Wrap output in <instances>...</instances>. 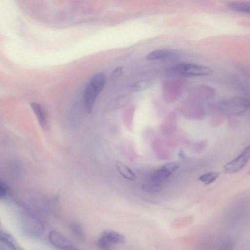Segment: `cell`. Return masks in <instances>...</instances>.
Masks as SVG:
<instances>
[{
  "label": "cell",
  "mask_w": 250,
  "mask_h": 250,
  "mask_svg": "<svg viewBox=\"0 0 250 250\" xmlns=\"http://www.w3.org/2000/svg\"><path fill=\"white\" fill-rule=\"evenodd\" d=\"M30 106L41 127L46 129L48 126L47 114L44 108L39 104L32 103Z\"/></svg>",
  "instance_id": "obj_8"
},
{
  "label": "cell",
  "mask_w": 250,
  "mask_h": 250,
  "mask_svg": "<svg viewBox=\"0 0 250 250\" xmlns=\"http://www.w3.org/2000/svg\"><path fill=\"white\" fill-rule=\"evenodd\" d=\"M231 10L238 12L249 14L250 12V3L247 2L233 1L227 4Z\"/></svg>",
  "instance_id": "obj_13"
},
{
  "label": "cell",
  "mask_w": 250,
  "mask_h": 250,
  "mask_svg": "<svg viewBox=\"0 0 250 250\" xmlns=\"http://www.w3.org/2000/svg\"><path fill=\"white\" fill-rule=\"evenodd\" d=\"M235 243L233 239L229 237L223 240L216 250H234Z\"/></svg>",
  "instance_id": "obj_18"
},
{
  "label": "cell",
  "mask_w": 250,
  "mask_h": 250,
  "mask_svg": "<svg viewBox=\"0 0 250 250\" xmlns=\"http://www.w3.org/2000/svg\"><path fill=\"white\" fill-rule=\"evenodd\" d=\"M50 243L56 248L62 250H78L77 248L60 232L51 231L48 235Z\"/></svg>",
  "instance_id": "obj_5"
},
{
  "label": "cell",
  "mask_w": 250,
  "mask_h": 250,
  "mask_svg": "<svg viewBox=\"0 0 250 250\" xmlns=\"http://www.w3.org/2000/svg\"><path fill=\"white\" fill-rule=\"evenodd\" d=\"M7 193V187L6 184L0 180V200L3 199Z\"/></svg>",
  "instance_id": "obj_20"
},
{
  "label": "cell",
  "mask_w": 250,
  "mask_h": 250,
  "mask_svg": "<svg viewBox=\"0 0 250 250\" xmlns=\"http://www.w3.org/2000/svg\"><path fill=\"white\" fill-rule=\"evenodd\" d=\"M221 109L225 112L234 115H241L250 107L248 99L242 97H231L222 99L219 104Z\"/></svg>",
  "instance_id": "obj_2"
},
{
  "label": "cell",
  "mask_w": 250,
  "mask_h": 250,
  "mask_svg": "<svg viewBox=\"0 0 250 250\" xmlns=\"http://www.w3.org/2000/svg\"><path fill=\"white\" fill-rule=\"evenodd\" d=\"M89 83L101 92L106 83L105 73L103 72H100L95 74Z\"/></svg>",
  "instance_id": "obj_11"
},
{
  "label": "cell",
  "mask_w": 250,
  "mask_h": 250,
  "mask_svg": "<svg viewBox=\"0 0 250 250\" xmlns=\"http://www.w3.org/2000/svg\"><path fill=\"white\" fill-rule=\"evenodd\" d=\"M217 172H210L201 175L198 177V180L205 185H209L215 181L219 176Z\"/></svg>",
  "instance_id": "obj_15"
},
{
  "label": "cell",
  "mask_w": 250,
  "mask_h": 250,
  "mask_svg": "<svg viewBox=\"0 0 250 250\" xmlns=\"http://www.w3.org/2000/svg\"><path fill=\"white\" fill-rule=\"evenodd\" d=\"M163 187V184L153 183L148 181L142 185V189L144 191L150 192L155 193L161 190Z\"/></svg>",
  "instance_id": "obj_16"
},
{
  "label": "cell",
  "mask_w": 250,
  "mask_h": 250,
  "mask_svg": "<svg viewBox=\"0 0 250 250\" xmlns=\"http://www.w3.org/2000/svg\"><path fill=\"white\" fill-rule=\"evenodd\" d=\"M102 236L105 238L110 243L112 244H122L125 243V238L121 234L112 230H105L103 231Z\"/></svg>",
  "instance_id": "obj_10"
},
{
  "label": "cell",
  "mask_w": 250,
  "mask_h": 250,
  "mask_svg": "<svg viewBox=\"0 0 250 250\" xmlns=\"http://www.w3.org/2000/svg\"><path fill=\"white\" fill-rule=\"evenodd\" d=\"M115 165L118 172L123 177L129 180H135V173L125 164L120 161H117Z\"/></svg>",
  "instance_id": "obj_12"
},
{
  "label": "cell",
  "mask_w": 250,
  "mask_h": 250,
  "mask_svg": "<svg viewBox=\"0 0 250 250\" xmlns=\"http://www.w3.org/2000/svg\"><path fill=\"white\" fill-rule=\"evenodd\" d=\"M122 70L123 68L122 67H118L116 68L114 70L111 74V79L112 80H114L119 78L122 73Z\"/></svg>",
  "instance_id": "obj_21"
},
{
  "label": "cell",
  "mask_w": 250,
  "mask_h": 250,
  "mask_svg": "<svg viewBox=\"0 0 250 250\" xmlns=\"http://www.w3.org/2000/svg\"><path fill=\"white\" fill-rule=\"evenodd\" d=\"M250 157V146L247 147L235 159L224 166L222 171L227 174H232L242 169L248 162Z\"/></svg>",
  "instance_id": "obj_3"
},
{
  "label": "cell",
  "mask_w": 250,
  "mask_h": 250,
  "mask_svg": "<svg viewBox=\"0 0 250 250\" xmlns=\"http://www.w3.org/2000/svg\"><path fill=\"white\" fill-rule=\"evenodd\" d=\"M0 242L10 250H24L11 234L1 229H0Z\"/></svg>",
  "instance_id": "obj_9"
},
{
  "label": "cell",
  "mask_w": 250,
  "mask_h": 250,
  "mask_svg": "<svg viewBox=\"0 0 250 250\" xmlns=\"http://www.w3.org/2000/svg\"><path fill=\"white\" fill-rule=\"evenodd\" d=\"M70 230L73 234L79 239L84 237V232L81 225L78 222H72L70 225Z\"/></svg>",
  "instance_id": "obj_17"
},
{
  "label": "cell",
  "mask_w": 250,
  "mask_h": 250,
  "mask_svg": "<svg viewBox=\"0 0 250 250\" xmlns=\"http://www.w3.org/2000/svg\"><path fill=\"white\" fill-rule=\"evenodd\" d=\"M101 92L89 83L86 85L83 92V105L87 113H91L96 98Z\"/></svg>",
  "instance_id": "obj_7"
},
{
  "label": "cell",
  "mask_w": 250,
  "mask_h": 250,
  "mask_svg": "<svg viewBox=\"0 0 250 250\" xmlns=\"http://www.w3.org/2000/svg\"><path fill=\"white\" fill-rule=\"evenodd\" d=\"M181 52L177 50L161 49L153 50L146 56V59L150 61L170 60L178 57Z\"/></svg>",
  "instance_id": "obj_6"
},
{
  "label": "cell",
  "mask_w": 250,
  "mask_h": 250,
  "mask_svg": "<svg viewBox=\"0 0 250 250\" xmlns=\"http://www.w3.org/2000/svg\"><path fill=\"white\" fill-rule=\"evenodd\" d=\"M97 244L101 250H110L112 245L105 238L102 236L98 239Z\"/></svg>",
  "instance_id": "obj_19"
},
{
  "label": "cell",
  "mask_w": 250,
  "mask_h": 250,
  "mask_svg": "<svg viewBox=\"0 0 250 250\" xmlns=\"http://www.w3.org/2000/svg\"><path fill=\"white\" fill-rule=\"evenodd\" d=\"M168 76L174 77L193 78L210 75L213 70L206 66L191 63H180L167 70Z\"/></svg>",
  "instance_id": "obj_1"
},
{
  "label": "cell",
  "mask_w": 250,
  "mask_h": 250,
  "mask_svg": "<svg viewBox=\"0 0 250 250\" xmlns=\"http://www.w3.org/2000/svg\"><path fill=\"white\" fill-rule=\"evenodd\" d=\"M152 85V81L148 80H142L131 84L129 88L131 91L137 92L145 90Z\"/></svg>",
  "instance_id": "obj_14"
},
{
  "label": "cell",
  "mask_w": 250,
  "mask_h": 250,
  "mask_svg": "<svg viewBox=\"0 0 250 250\" xmlns=\"http://www.w3.org/2000/svg\"><path fill=\"white\" fill-rule=\"evenodd\" d=\"M178 167L179 164L177 162H173L167 163L152 172L149 176L148 181L163 184Z\"/></svg>",
  "instance_id": "obj_4"
}]
</instances>
